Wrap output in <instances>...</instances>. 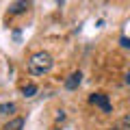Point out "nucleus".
I'll list each match as a JSON object with an SVG mask.
<instances>
[{
    "instance_id": "f257e3e1",
    "label": "nucleus",
    "mask_w": 130,
    "mask_h": 130,
    "mask_svg": "<svg viewBox=\"0 0 130 130\" xmlns=\"http://www.w3.org/2000/svg\"><path fill=\"white\" fill-rule=\"evenodd\" d=\"M52 65H54L52 54L41 50V52H35V54L30 56V61H28V72H30L32 76H43V74H48V72L52 70Z\"/></svg>"
},
{
    "instance_id": "f03ea898",
    "label": "nucleus",
    "mask_w": 130,
    "mask_h": 130,
    "mask_svg": "<svg viewBox=\"0 0 130 130\" xmlns=\"http://www.w3.org/2000/svg\"><path fill=\"white\" fill-rule=\"evenodd\" d=\"M89 102H91L93 106H100L104 113H111L113 111L111 102H108V95H104V93H93V95L89 98Z\"/></svg>"
},
{
    "instance_id": "7ed1b4c3",
    "label": "nucleus",
    "mask_w": 130,
    "mask_h": 130,
    "mask_svg": "<svg viewBox=\"0 0 130 130\" xmlns=\"http://www.w3.org/2000/svg\"><path fill=\"white\" fill-rule=\"evenodd\" d=\"M30 7V0H15L13 5L9 7V15H20V13H26V9Z\"/></svg>"
},
{
    "instance_id": "20e7f679",
    "label": "nucleus",
    "mask_w": 130,
    "mask_h": 130,
    "mask_svg": "<svg viewBox=\"0 0 130 130\" xmlns=\"http://www.w3.org/2000/svg\"><path fill=\"white\" fill-rule=\"evenodd\" d=\"M80 80H83V74H80V72H74L70 78L65 80V89H70V91H72V89H76L80 85Z\"/></svg>"
},
{
    "instance_id": "39448f33",
    "label": "nucleus",
    "mask_w": 130,
    "mask_h": 130,
    "mask_svg": "<svg viewBox=\"0 0 130 130\" xmlns=\"http://www.w3.org/2000/svg\"><path fill=\"white\" fill-rule=\"evenodd\" d=\"M22 126H24V119H22V117H15V119L7 121L5 130H22Z\"/></svg>"
},
{
    "instance_id": "423d86ee",
    "label": "nucleus",
    "mask_w": 130,
    "mask_h": 130,
    "mask_svg": "<svg viewBox=\"0 0 130 130\" xmlns=\"http://www.w3.org/2000/svg\"><path fill=\"white\" fill-rule=\"evenodd\" d=\"M22 93H24L26 98H32L35 93H37V85H26V87L22 89Z\"/></svg>"
},
{
    "instance_id": "0eeeda50",
    "label": "nucleus",
    "mask_w": 130,
    "mask_h": 130,
    "mask_svg": "<svg viewBox=\"0 0 130 130\" xmlns=\"http://www.w3.org/2000/svg\"><path fill=\"white\" fill-rule=\"evenodd\" d=\"M13 111H15V104H13V102L2 104V106H0V113H2V115H9V113H13Z\"/></svg>"
},
{
    "instance_id": "6e6552de",
    "label": "nucleus",
    "mask_w": 130,
    "mask_h": 130,
    "mask_svg": "<svg viewBox=\"0 0 130 130\" xmlns=\"http://www.w3.org/2000/svg\"><path fill=\"white\" fill-rule=\"evenodd\" d=\"M113 130H130V119H128V117H126V119H121Z\"/></svg>"
},
{
    "instance_id": "1a4fd4ad",
    "label": "nucleus",
    "mask_w": 130,
    "mask_h": 130,
    "mask_svg": "<svg viewBox=\"0 0 130 130\" xmlns=\"http://www.w3.org/2000/svg\"><path fill=\"white\" fill-rule=\"evenodd\" d=\"M121 46H124V48H130V39H128V37H121Z\"/></svg>"
},
{
    "instance_id": "9d476101",
    "label": "nucleus",
    "mask_w": 130,
    "mask_h": 130,
    "mask_svg": "<svg viewBox=\"0 0 130 130\" xmlns=\"http://www.w3.org/2000/svg\"><path fill=\"white\" fill-rule=\"evenodd\" d=\"M126 83H128V85H130V74H128V76H126Z\"/></svg>"
},
{
    "instance_id": "9b49d317",
    "label": "nucleus",
    "mask_w": 130,
    "mask_h": 130,
    "mask_svg": "<svg viewBox=\"0 0 130 130\" xmlns=\"http://www.w3.org/2000/svg\"><path fill=\"white\" fill-rule=\"evenodd\" d=\"M54 130H61V128H54Z\"/></svg>"
}]
</instances>
